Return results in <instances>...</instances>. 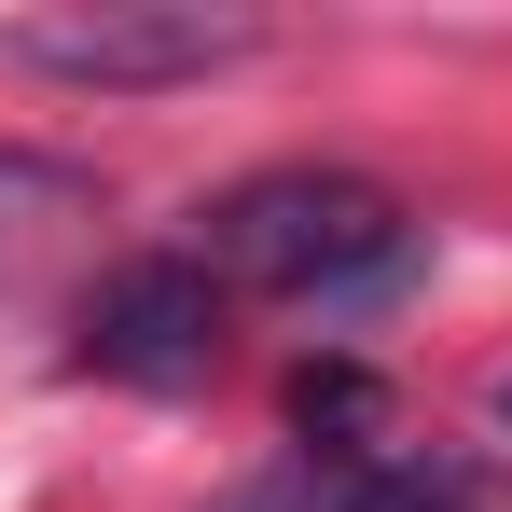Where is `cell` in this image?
I'll return each instance as SVG.
<instances>
[{"label":"cell","mask_w":512,"mask_h":512,"mask_svg":"<svg viewBox=\"0 0 512 512\" xmlns=\"http://www.w3.org/2000/svg\"><path fill=\"white\" fill-rule=\"evenodd\" d=\"M319 512H471V471H429V457H374V471H333Z\"/></svg>","instance_id":"4"},{"label":"cell","mask_w":512,"mask_h":512,"mask_svg":"<svg viewBox=\"0 0 512 512\" xmlns=\"http://www.w3.org/2000/svg\"><path fill=\"white\" fill-rule=\"evenodd\" d=\"M208 277H250L291 305H374L416 277V222L360 167H263L208 208Z\"/></svg>","instance_id":"1"},{"label":"cell","mask_w":512,"mask_h":512,"mask_svg":"<svg viewBox=\"0 0 512 512\" xmlns=\"http://www.w3.org/2000/svg\"><path fill=\"white\" fill-rule=\"evenodd\" d=\"M208 360H222V277L194 250H153V263H125V277H97L84 374H111V388H194Z\"/></svg>","instance_id":"3"},{"label":"cell","mask_w":512,"mask_h":512,"mask_svg":"<svg viewBox=\"0 0 512 512\" xmlns=\"http://www.w3.org/2000/svg\"><path fill=\"white\" fill-rule=\"evenodd\" d=\"M97 180L70 167V153H0V236H42V222H70Z\"/></svg>","instance_id":"5"},{"label":"cell","mask_w":512,"mask_h":512,"mask_svg":"<svg viewBox=\"0 0 512 512\" xmlns=\"http://www.w3.org/2000/svg\"><path fill=\"white\" fill-rule=\"evenodd\" d=\"M0 56L84 97H167L263 56V14L250 0H42V14H0Z\"/></svg>","instance_id":"2"},{"label":"cell","mask_w":512,"mask_h":512,"mask_svg":"<svg viewBox=\"0 0 512 512\" xmlns=\"http://www.w3.org/2000/svg\"><path fill=\"white\" fill-rule=\"evenodd\" d=\"M319 499H333L319 471H263V485H236V499H222V512H319Z\"/></svg>","instance_id":"7"},{"label":"cell","mask_w":512,"mask_h":512,"mask_svg":"<svg viewBox=\"0 0 512 512\" xmlns=\"http://www.w3.org/2000/svg\"><path fill=\"white\" fill-rule=\"evenodd\" d=\"M291 429H305V443H360V429H374V374H360V360H305V374H291Z\"/></svg>","instance_id":"6"},{"label":"cell","mask_w":512,"mask_h":512,"mask_svg":"<svg viewBox=\"0 0 512 512\" xmlns=\"http://www.w3.org/2000/svg\"><path fill=\"white\" fill-rule=\"evenodd\" d=\"M499 416H512V388H499Z\"/></svg>","instance_id":"8"}]
</instances>
